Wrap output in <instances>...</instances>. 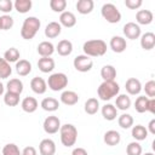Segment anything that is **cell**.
Wrapping results in <instances>:
<instances>
[{"mask_svg":"<svg viewBox=\"0 0 155 155\" xmlns=\"http://www.w3.org/2000/svg\"><path fill=\"white\" fill-rule=\"evenodd\" d=\"M84 53L91 57H102L107 52V42L102 39H92L87 40L82 45Z\"/></svg>","mask_w":155,"mask_h":155,"instance_id":"cell-1","label":"cell"},{"mask_svg":"<svg viewBox=\"0 0 155 155\" xmlns=\"http://www.w3.org/2000/svg\"><path fill=\"white\" fill-rule=\"evenodd\" d=\"M41 25V22L35 16H29L23 21L22 28H21V36L24 40H31L36 33L39 31Z\"/></svg>","mask_w":155,"mask_h":155,"instance_id":"cell-2","label":"cell"},{"mask_svg":"<svg viewBox=\"0 0 155 155\" xmlns=\"http://www.w3.org/2000/svg\"><path fill=\"white\" fill-rule=\"evenodd\" d=\"M120 93V86L119 84L114 80V81H103L99 87L97 88V94L99 97V99L107 102L110 101L111 98L116 97Z\"/></svg>","mask_w":155,"mask_h":155,"instance_id":"cell-3","label":"cell"},{"mask_svg":"<svg viewBox=\"0 0 155 155\" xmlns=\"http://www.w3.org/2000/svg\"><path fill=\"white\" fill-rule=\"evenodd\" d=\"M59 137H61V143L64 147L70 148L76 143L78 128L73 124H64L59 128Z\"/></svg>","mask_w":155,"mask_h":155,"instance_id":"cell-4","label":"cell"},{"mask_svg":"<svg viewBox=\"0 0 155 155\" xmlns=\"http://www.w3.org/2000/svg\"><path fill=\"white\" fill-rule=\"evenodd\" d=\"M101 15L102 17L110 24H115L119 23L121 21V12L119 11V8L111 4V2H107L102 6L101 8Z\"/></svg>","mask_w":155,"mask_h":155,"instance_id":"cell-5","label":"cell"},{"mask_svg":"<svg viewBox=\"0 0 155 155\" xmlns=\"http://www.w3.org/2000/svg\"><path fill=\"white\" fill-rule=\"evenodd\" d=\"M47 87L54 92L63 91L68 86V76L64 73H53L48 76Z\"/></svg>","mask_w":155,"mask_h":155,"instance_id":"cell-6","label":"cell"},{"mask_svg":"<svg viewBox=\"0 0 155 155\" xmlns=\"http://www.w3.org/2000/svg\"><path fill=\"white\" fill-rule=\"evenodd\" d=\"M73 65H74V68L78 71H80V73H87V71H90L92 69L93 61H92V58H90L86 54H79V56H76L74 58Z\"/></svg>","mask_w":155,"mask_h":155,"instance_id":"cell-7","label":"cell"},{"mask_svg":"<svg viewBox=\"0 0 155 155\" xmlns=\"http://www.w3.org/2000/svg\"><path fill=\"white\" fill-rule=\"evenodd\" d=\"M61 120L54 116V115H51V116H47L45 120H44V124H42V127H44V131L47 133V134H54L57 132H59V128H61Z\"/></svg>","mask_w":155,"mask_h":155,"instance_id":"cell-8","label":"cell"},{"mask_svg":"<svg viewBox=\"0 0 155 155\" xmlns=\"http://www.w3.org/2000/svg\"><path fill=\"white\" fill-rule=\"evenodd\" d=\"M122 31H124V35L130 40H136L138 38H140V35H142L140 27L134 22L126 23L122 28Z\"/></svg>","mask_w":155,"mask_h":155,"instance_id":"cell-9","label":"cell"},{"mask_svg":"<svg viewBox=\"0 0 155 155\" xmlns=\"http://www.w3.org/2000/svg\"><path fill=\"white\" fill-rule=\"evenodd\" d=\"M109 46H110V48H111L113 52H115V53H122L127 48V42H126V39L125 38L119 36V35H114L110 39Z\"/></svg>","mask_w":155,"mask_h":155,"instance_id":"cell-10","label":"cell"},{"mask_svg":"<svg viewBox=\"0 0 155 155\" xmlns=\"http://www.w3.org/2000/svg\"><path fill=\"white\" fill-rule=\"evenodd\" d=\"M40 155H54L56 154V143L51 138H45L39 144Z\"/></svg>","mask_w":155,"mask_h":155,"instance_id":"cell-11","label":"cell"},{"mask_svg":"<svg viewBox=\"0 0 155 155\" xmlns=\"http://www.w3.org/2000/svg\"><path fill=\"white\" fill-rule=\"evenodd\" d=\"M125 88H126V92L131 96H136V94H139L140 91H142V84L138 79L136 78H130L126 80L125 82Z\"/></svg>","mask_w":155,"mask_h":155,"instance_id":"cell-12","label":"cell"},{"mask_svg":"<svg viewBox=\"0 0 155 155\" xmlns=\"http://www.w3.org/2000/svg\"><path fill=\"white\" fill-rule=\"evenodd\" d=\"M30 88L36 94H44L46 92V90H47V82L42 78L35 76L30 81Z\"/></svg>","mask_w":155,"mask_h":155,"instance_id":"cell-13","label":"cell"},{"mask_svg":"<svg viewBox=\"0 0 155 155\" xmlns=\"http://www.w3.org/2000/svg\"><path fill=\"white\" fill-rule=\"evenodd\" d=\"M154 19V15L150 10H139L136 13V22L139 25H148L153 22Z\"/></svg>","mask_w":155,"mask_h":155,"instance_id":"cell-14","label":"cell"},{"mask_svg":"<svg viewBox=\"0 0 155 155\" xmlns=\"http://www.w3.org/2000/svg\"><path fill=\"white\" fill-rule=\"evenodd\" d=\"M45 36L47 39H54L58 35H61L62 33V25L58 22H50L46 27H45Z\"/></svg>","mask_w":155,"mask_h":155,"instance_id":"cell-15","label":"cell"},{"mask_svg":"<svg viewBox=\"0 0 155 155\" xmlns=\"http://www.w3.org/2000/svg\"><path fill=\"white\" fill-rule=\"evenodd\" d=\"M140 46L144 51H150L155 46V34L151 31H147L140 35Z\"/></svg>","mask_w":155,"mask_h":155,"instance_id":"cell-16","label":"cell"},{"mask_svg":"<svg viewBox=\"0 0 155 155\" xmlns=\"http://www.w3.org/2000/svg\"><path fill=\"white\" fill-rule=\"evenodd\" d=\"M103 140H104V143L107 145L115 147V145H117L121 142V134L117 131H115V130H109V131H107L104 133Z\"/></svg>","mask_w":155,"mask_h":155,"instance_id":"cell-17","label":"cell"},{"mask_svg":"<svg viewBox=\"0 0 155 155\" xmlns=\"http://www.w3.org/2000/svg\"><path fill=\"white\" fill-rule=\"evenodd\" d=\"M62 27H65V28H73L75 24H76V17L73 12L70 11H64L61 13L59 16V22H58Z\"/></svg>","mask_w":155,"mask_h":155,"instance_id":"cell-18","label":"cell"},{"mask_svg":"<svg viewBox=\"0 0 155 155\" xmlns=\"http://www.w3.org/2000/svg\"><path fill=\"white\" fill-rule=\"evenodd\" d=\"M54 59L51 57H41L38 61V68L41 73H51L54 69Z\"/></svg>","mask_w":155,"mask_h":155,"instance_id":"cell-19","label":"cell"},{"mask_svg":"<svg viewBox=\"0 0 155 155\" xmlns=\"http://www.w3.org/2000/svg\"><path fill=\"white\" fill-rule=\"evenodd\" d=\"M79 102V94L74 91H63L61 94V103H63L64 105H75Z\"/></svg>","mask_w":155,"mask_h":155,"instance_id":"cell-20","label":"cell"},{"mask_svg":"<svg viewBox=\"0 0 155 155\" xmlns=\"http://www.w3.org/2000/svg\"><path fill=\"white\" fill-rule=\"evenodd\" d=\"M54 48H56V51L58 52L59 56L67 57L73 52V44H71V41H69L67 39H63V40L58 41V44Z\"/></svg>","mask_w":155,"mask_h":155,"instance_id":"cell-21","label":"cell"},{"mask_svg":"<svg viewBox=\"0 0 155 155\" xmlns=\"http://www.w3.org/2000/svg\"><path fill=\"white\" fill-rule=\"evenodd\" d=\"M101 113H102V116L107 121H113L117 117V109L114 104H110V103L104 104L101 109Z\"/></svg>","mask_w":155,"mask_h":155,"instance_id":"cell-22","label":"cell"},{"mask_svg":"<svg viewBox=\"0 0 155 155\" xmlns=\"http://www.w3.org/2000/svg\"><path fill=\"white\" fill-rule=\"evenodd\" d=\"M131 104H132V102H131V98L128 97V94H126V93H119L116 96L115 107H116L117 110L125 111V110H127V109L131 108Z\"/></svg>","mask_w":155,"mask_h":155,"instance_id":"cell-23","label":"cell"},{"mask_svg":"<svg viewBox=\"0 0 155 155\" xmlns=\"http://www.w3.org/2000/svg\"><path fill=\"white\" fill-rule=\"evenodd\" d=\"M38 107H39V103H38V101L34 97H25L21 102L22 110L25 111V113H28V114H31V113L36 111Z\"/></svg>","mask_w":155,"mask_h":155,"instance_id":"cell-24","label":"cell"},{"mask_svg":"<svg viewBox=\"0 0 155 155\" xmlns=\"http://www.w3.org/2000/svg\"><path fill=\"white\" fill-rule=\"evenodd\" d=\"M75 7L80 15H88L93 11L94 2L93 0H78Z\"/></svg>","mask_w":155,"mask_h":155,"instance_id":"cell-25","label":"cell"},{"mask_svg":"<svg viewBox=\"0 0 155 155\" xmlns=\"http://www.w3.org/2000/svg\"><path fill=\"white\" fill-rule=\"evenodd\" d=\"M36 50H38V53L41 57H51L53 54V52L56 51L53 44L50 42V41H41L38 45V48Z\"/></svg>","mask_w":155,"mask_h":155,"instance_id":"cell-26","label":"cell"},{"mask_svg":"<svg viewBox=\"0 0 155 155\" xmlns=\"http://www.w3.org/2000/svg\"><path fill=\"white\" fill-rule=\"evenodd\" d=\"M15 68H16V73L19 76H27L31 71V63L27 59H19L18 62H16Z\"/></svg>","mask_w":155,"mask_h":155,"instance_id":"cell-27","label":"cell"},{"mask_svg":"<svg viewBox=\"0 0 155 155\" xmlns=\"http://www.w3.org/2000/svg\"><path fill=\"white\" fill-rule=\"evenodd\" d=\"M40 107H41L45 111L52 113V111H56V110L59 108V102H58V99H56V98H53V97H46V98H44V99L41 101Z\"/></svg>","mask_w":155,"mask_h":155,"instance_id":"cell-28","label":"cell"},{"mask_svg":"<svg viewBox=\"0 0 155 155\" xmlns=\"http://www.w3.org/2000/svg\"><path fill=\"white\" fill-rule=\"evenodd\" d=\"M101 76L103 81H114L116 78V69L111 64H105L101 69Z\"/></svg>","mask_w":155,"mask_h":155,"instance_id":"cell-29","label":"cell"},{"mask_svg":"<svg viewBox=\"0 0 155 155\" xmlns=\"http://www.w3.org/2000/svg\"><path fill=\"white\" fill-rule=\"evenodd\" d=\"M84 110L86 114L88 115H94L98 113L99 110V101L94 97H91L88 98L86 102H85V105H84Z\"/></svg>","mask_w":155,"mask_h":155,"instance_id":"cell-30","label":"cell"},{"mask_svg":"<svg viewBox=\"0 0 155 155\" xmlns=\"http://www.w3.org/2000/svg\"><path fill=\"white\" fill-rule=\"evenodd\" d=\"M131 134H132V137L136 139V142L145 140L147 137H148V130H147V127H144L143 125H136V126H132Z\"/></svg>","mask_w":155,"mask_h":155,"instance_id":"cell-31","label":"cell"},{"mask_svg":"<svg viewBox=\"0 0 155 155\" xmlns=\"http://www.w3.org/2000/svg\"><path fill=\"white\" fill-rule=\"evenodd\" d=\"M6 90L7 92H12L16 94H19L23 92V82L19 79H10L6 84Z\"/></svg>","mask_w":155,"mask_h":155,"instance_id":"cell-32","label":"cell"},{"mask_svg":"<svg viewBox=\"0 0 155 155\" xmlns=\"http://www.w3.org/2000/svg\"><path fill=\"white\" fill-rule=\"evenodd\" d=\"M33 2L31 0H16L13 2V8L18 12V13H27L31 10Z\"/></svg>","mask_w":155,"mask_h":155,"instance_id":"cell-33","label":"cell"},{"mask_svg":"<svg viewBox=\"0 0 155 155\" xmlns=\"http://www.w3.org/2000/svg\"><path fill=\"white\" fill-rule=\"evenodd\" d=\"M7 63H16L21 58V53L16 47H10L8 50L5 51L4 57H2Z\"/></svg>","mask_w":155,"mask_h":155,"instance_id":"cell-34","label":"cell"},{"mask_svg":"<svg viewBox=\"0 0 155 155\" xmlns=\"http://www.w3.org/2000/svg\"><path fill=\"white\" fill-rule=\"evenodd\" d=\"M117 124L121 128L124 130H128L133 126V117L131 114H127V113H124L121 114L119 117H117Z\"/></svg>","mask_w":155,"mask_h":155,"instance_id":"cell-35","label":"cell"},{"mask_svg":"<svg viewBox=\"0 0 155 155\" xmlns=\"http://www.w3.org/2000/svg\"><path fill=\"white\" fill-rule=\"evenodd\" d=\"M148 102H149V98L145 97V96H139L136 102H134V109L137 113L139 114H143L145 111H148Z\"/></svg>","mask_w":155,"mask_h":155,"instance_id":"cell-36","label":"cell"},{"mask_svg":"<svg viewBox=\"0 0 155 155\" xmlns=\"http://www.w3.org/2000/svg\"><path fill=\"white\" fill-rule=\"evenodd\" d=\"M4 103L7 107H16L19 104V94L12 93V92H7L4 94Z\"/></svg>","mask_w":155,"mask_h":155,"instance_id":"cell-37","label":"cell"},{"mask_svg":"<svg viewBox=\"0 0 155 155\" xmlns=\"http://www.w3.org/2000/svg\"><path fill=\"white\" fill-rule=\"evenodd\" d=\"M12 74V68L4 58H0V79H7Z\"/></svg>","mask_w":155,"mask_h":155,"instance_id":"cell-38","label":"cell"},{"mask_svg":"<svg viewBox=\"0 0 155 155\" xmlns=\"http://www.w3.org/2000/svg\"><path fill=\"white\" fill-rule=\"evenodd\" d=\"M143 149L142 145L139 144V142H131L127 144L126 147V154L127 155H142Z\"/></svg>","mask_w":155,"mask_h":155,"instance_id":"cell-39","label":"cell"},{"mask_svg":"<svg viewBox=\"0 0 155 155\" xmlns=\"http://www.w3.org/2000/svg\"><path fill=\"white\" fill-rule=\"evenodd\" d=\"M50 7L53 12L62 13L67 8V1L65 0H51L50 1Z\"/></svg>","mask_w":155,"mask_h":155,"instance_id":"cell-40","label":"cell"},{"mask_svg":"<svg viewBox=\"0 0 155 155\" xmlns=\"http://www.w3.org/2000/svg\"><path fill=\"white\" fill-rule=\"evenodd\" d=\"M2 155H22V151L19 150L18 145H16L15 143H8L4 145Z\"/></svg>","mask_w":155,"mask_h":155,"instance_id":"cell-41","label":"cell"},{"mask_svg":"<svg viewBox=\"0 0 155 155\" xmlns=\"http://www.w3.org/2000/svg\"><path fill=\"white\" fill-rule=\"evenodd\" d=\"M1 19V28L2 30H10L12 27H13V18L10 16V15H2L0 17Z\"/></svg>","mask_w":155,"mask_h":155,"instance_id":"cell-42","label":"cell"},{"mask_svg":"<svg viewBox=\"0 0 155 155\" xmlns=\"http://www.w3.org/2000/svg\"><path fill=\"white\" fill-rule=\"evenodd\" d=\"M144 91H145V94L148 98H154L155 97V81L149 80L148 82H145Z\"/></svg>","mask_w":155,"mask_h":155,"instance_id":"cell-43","label":"cell"},{"mask_svg":"<svg viewBox=\"0 0 155 155\" xmlns=\"http://www.w3.org/2000/svg\"><path fill=\"white\" fill-rule=\"evenodd\" d=\"M13 10V2L11 0H0V11L5 15L10 13Z\"/></svg>","mask_w":155,"mask_h":155,"instance_id":"cell-44","label":"cell"},{"mask_svg":"<svg viewBox=\"0 0 155 155\" xmlns=\"http://www.w3.org/2000/svg\"><path fill=\"white\" fill-rule=\"evenodd\" d=\"M143 1L142 0H125V6L128 7L130 10H137L142 6Z\"/></svg>","mask_w":155,"mask_h":155,"instance_id":"cell-45","label":"cell"},{"mask_svg":"<svg viewBox=\"0 0 155 155\" xmlns=\"http://www.w3.org/2000/svg\"><path fill=\"white\" fill-rule=\"evenodd\" d=\"M22 155H38V151H36V149L34 147L28 145L22 150Z\"/></svg>","mask_w":155,"mask_h":155,"instance_id":"cell-46","label":"cell"},{"mask_svg":"<svg viewBox=\"0 0 155 155\" xmlns=\"http://www.w3.org/2000/svg\"><path fill=\"white\" fill-rule=\"evenodd\" d=\"M148 111L151 114H155V98H149L148 102Z\"/></svg>","mask_w":155,"mask_h":155,"instance_id":"cell-47","label":"cell"},{"mask_svg":"<svg viewBox=\"0 0 155 155\" xmlns=\"http://www.w3.org/2000/svg\"><path fill=\"white\" fill-rule=\"evenodd\" d=\"M71 155H88V154H87L86 149L78 147V148H75V149L71 151Z\"/></svg>","mask_w":155,"mask_h":155,"instance_id":"cell-48","label":"cell"},{"mask_svg":"<svg viewBox=\"0 0 155 155\" xmlns=\"http://www.w3.org/2000/svg\"><path fill=\"white\" fill-rule=\"evenodd\" d=\"M148 133H151V134H155V119H151L149 125H148Z\"/></svg>","mask_w":155,"mask_h":155,"instance_id":"cell-49","label":"cell"},{"mask_svg":"<svg viewBox=\"0 0 155 155\" xmlns=\"http://www.w3.org/2000/svg\"><path fill=\"white\" fill-rule=\"evenodd\" d=\"M4 90H5V87H4L2 82L0 81V96H1V94H4Z\"/></svg>","mask_w":155,"mask_h":155,"instance_id":"cell-50","label":"cell"},{"mask_svg":"<svg viewBox=\"0 0 155 155\" xmlns=\"http://www.w3.org/2000/svg\"><path fill=\"white\" fill-rule=\"evenodd\" d=\"M142 155H154L153 153H145V154H142Z\"/></svg>","mask_w":155,"mask_h":155,"instance_id":"cell-51","label":"cell"},{"mask_svg":"<svg viewBox=\"0 0 155 155\" xmlns=\"http://www.w3.org/2000/svg\"><path fill=\"white\" fill-rule=\"evenodd\" d=\"M0 30H2V28H1V19H0Z\"/></svg>","mask_w":155,"mask_h":155,"instance_id":"cell-52","label":"cell"}]
</instances>
